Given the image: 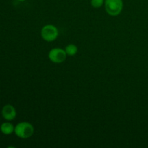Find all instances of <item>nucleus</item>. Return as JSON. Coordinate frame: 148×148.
<instances>
[{"label":"nucleus","instance_id":"1","mask_svg":"<svg viewBox=\"0 0 148 148\" xmlns=\"http://www.w3.org/2000/svg\"><path fill=\"white\" fill-rule=\"evenodd\" d=\"M14 133L19 138L26 140V139L30 138L33 135L34 127L30 122L22 121V122L18 123L14 127Z\"/></svg>","mask_w":148,"mask_h":148},{"label":"nucleus","instance_id":"2","mask_svg":"<svg viewBox=\"0 0 148 148\" xmlns=\"http://www.w3.org/2000/svg\"><path fill=\"white\" fill-rule=\"evenodd\" d=\"M106 12L112 17L118 16L124 7L123 0H105L104 2Z\"/></svg>","mask_w":148,"mask_h":148},{"label":"nucleus","instance_id":"3","mask_svg":"<svg viewBox=\"0 0 148 148\" xmlns=\"http://www.w3.org/2000/svg\"><path fill=\"white\" fill-rule=\"evenodd\" d=\"M40 36L43 40L46 42H53L56 40L59 36V30L53 25H46L40 30Z\"/></svg>","mask_w":148,"mask_h":148},{"label":"nucleus","instance_id":"4","mask_svg":"<svg viewBox=\"0 0 148 148\" xmlns=\"http://www.w3.org/2000/svg\"><path fill=\"white\" fill-rule=\"evenodd\" d=\"M48 56H49V60L53 63L61 64L63 63L66 60L67 54L64 49H62L61 48H53L49 51Z\"/></svg>","mask_w":148,"mask_h":148},{"label":"nucleus","instance_id":"5","mask_svg":"<svg viewBox=\"0 0 148 148\" xmlns=\"http://www.w3.org/2000/svg\"><path fill=\"white\" fill-rule=\"evenodd\" d=\"M1 116L6 121H13L17 116V111L12 105L7 104L1 109Z\"/></svg>","mask_w":148,"mask_h":148},{"label":"nucleus","instance_id":"6","mask_svg":"<svg viewBox=\"0 0 148 148\" xmlns=\"http://www.w3.org/2000/svg\"><path fill=\"white\" fill-rule=\"evenodd\" d=\"M0 131L4 135H10L14 132V127L11 122L7 121L2 123L0 126Z\"/></svg>","mask_w":148,"mask_h":148},{"label":"nucleus","instance_id":"7","mask_svg":"<svg viewBox=\"0 0 148 148\" xmlns=\"http://www.w3.org/2000/svg\"><path fill=\"white\" fill-rule=\"evenodd\" d=\"M65 51H66L67 56H73L77 54L78 51V48L76 45L73 44V43H70V44H68L67 46L65 47L64 49Z\"/></svg>","mask_w":148,"mask_h":148},{"label":"nucleus","instance_id":"8","mask_svg":"<svg viewBox=\"0 0 148 148\" xmlns=\"http://www.w3.org/2000/svg\"><path fill=\"white\" fill-rule=\"evenodd\" d=\"M105 0H90V4L95 9L100 8L104 4Z\"/></svg>","mask_w":148,"mask_h":148},{"label":"nucleus","instance_id":"9","mask_svg":"<svg viewBox=\"0 0 148 148\" xmlns=\"http://www.w3.org/2000/svg\"><path fill=\"white\" fill-rule=\"evenodd\" d=\"M17 1H26V0H17Z\"/></svg>","mask_w":148,"mask_h":148}]
</instances>
